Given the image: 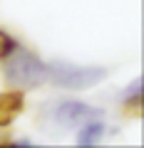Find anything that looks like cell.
Listing matches in <instances>:
<instances>
[{"label":"cell","mask_w":144,"mask_h":148,"mask_svg":"<svg viewBox=\"0 0 144 148\" xmlns=\"http://www.w3.org/2000/svg\"><path fill=\"white\" fill-rule=\"evenodd\" d=\"M3 62V77H5L10 89H20V91H30L38 89L47 82V64L38 57L35 52L20 47L17 45Z\"/></svg>","instance_id":"1"},{"label":"cell","mask_w":144,"mask_h":148,"mask_svg":"<svg viewBox=\"0 0 144 148\" xmlns=\"http://www.w3.org/2000/svg\"><path fill=\"white\" fill-rule=\"evenodd\" d=\"M104 77V67H80L72 62H62V59H55L47 64V79L55 82L57 86H67V89H87V86L99 84Z\"/></svg>","instance_id":"2"},{"label":"cell","mask_w":144,"mask_h":148,"mask_svg":"<svg viewBox=\"0 0 144 148\" xmlns=\"http://www.w3.org/2000/svg\"><path fill=\"white\" fill-rule=\"evenodd\" d=\"M52 116L60 126H80V123L90 121V119H99V111L82 104V101H60L55 106Z\"/></svg>","instance_id":"3"},{"label":"cell","mask_w":144,"mask_h":148,"mask_svg":"<svg viewBox=\"0 0 144 148\" xmlns=\"http://www.w3.org/2000/svg\"><path fill=\"white\" fill-rule=\"evenodd\" d=\"M25 109V94L20 89L13 91H3L0 94V128L10 126Z\"/></svg>","instance_id":"4"},{"label":"cell","mask_w":144,"mask_h":148,"mask_svg":"<svg viewBox=\"0 0 144 148\" xmlns=\"http://www.w3.org/2000/svg\"><path fill=\"white\" fill-rule=\"evenodd\" d=\"M102 136H104V123H99L97 119H90V121L80 123L77 143H80V146H92V143H97Z\"/></svg>","instance_id":"5"}]
</instances>
